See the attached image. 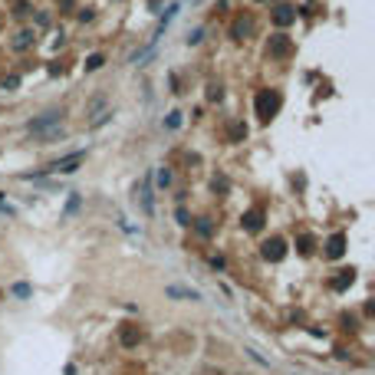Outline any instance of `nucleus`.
I'll return each instance as SVG.
<instances>
[{"mask_svg":"<svg viewBox=\"0 0 375 375\" xmlns=\"http://www.w3.org/2000/svg\"><path fill=\"white\" fill-rule=\"evenodd\" d=\"M60 118H62L60 109H50V112H43L36 122H30V132L40 135V138H56V135H60V128H56V125H60Z\"/></svg>","mask_w":375,"mask_h":375,"instance_id":"1","label":"nucleus"},{"mask_svg":"<svg viewBox=\"0 0 375 375\" xmlns=\"http://www.w3.org/2000/svg\"><path fill=\"white\" fill-rule=\"evenodd\" d=\"M280 92H274V89H264V92H257V116L264 118V122H270V118L276 116V109H280Z\"/></svg>","mask_w":375,"mask_h":375,"instance_id":"2","label":"nucleus"},{"mask_svg":"<svg viewBox=\"0 0 375 375\" xmlns=\"http://www.w3.org/2000/svg\"><path fill=\"white\" fill-rule=\"evenodd\" d=\"M82 152H72V155H66V158H60V162H53V164H46V172H60V174H70V172H76V164H82Z\"/></svg>","mask_w":375,"mask_h":375,"instance_id":"3","label":"nucleus"},{"mask_svg":"<svg viewBox=\"0 0 375 375\" xmlns=\"http://www.w3.org/2000/svg\"><path fill=\"white\" fill-rule=\"evenodd\" d=\"M260 254H264V260H283V254H286V244L280 240V237H270V240H264V247H260Z\"/></svg>","mask_w":375,"mask_h":375,"instance_id":"4","label":"nucleus"},{"mask_svg":"<svg viewBox=\"0 0 375 375\" xmlns=\"http://www.w3.org/2000/svg\"><path fill=\"white\" fill-rule=\"evenodd\" d=\"M290 50H293V43H290V36H283V33L270 36V43H266V53L270 56H290Z\"/></svg>","mask_w":375,"mask_h":375,"instance_id":"5","label":"nucleus"},{"mask_svg":"<svg viewBox=\"0 0 375 375\" xmlns=\"http://www.w3.org/2000/svg\"><path fill=\"white\" fill-rule=\"evenodd\" d=\"M254 33V16H237L234 26H230V36L234 40H247Z\"/></svg>","mask_w":375,"mask_h":375,"instance_id":"6","label":"nucleus"},{"mask_svg":"<svg viewBox=\"0 0 375 375\" xmlns=\"http://www.w3.org/2000/svg\"><path fill=\"white\" fill-rule=\"evenodd\" d=\"M118 339H122V346H125V349H135V346L142 342V329L128 322V326H122V332H118Z\"/></svg>","mask_w":375,"mask_h":375,"instance_id":"7","label":"nucleus"},{"mask_svg":"<svg viewBox=\"0 0 375 375\" xmlns=\"http://www.w3.org/2000/svg\"><path fill=\"white\" fill-rule=\"evenodd\" d=\"M342 250H346V234H332L326 240V257L336 260V257H342Z\"/></svg>","mask_w":375,"mask_h":375,"instance_id":"8","label":"nucleus"},{"mask_svg":"<svg viewBox=\"0 0 375 375\" xmlns=\"http://www.w3.org/2000/svg\"><path fill=\"white\" fill-rule=\"evenodd\" d=\"M135 198H138V204H142V211H145V214H152V211H155V201H152V188H148V178L142 181V191H138Z\"/></svg>","mask_w":375,"mask_h":375,"instance_id":"9","label":"nucleus"},{"mask_svg":"<svg viewBox=\"0 0 375 375\" xmlns=\"http://www.w3.org/2000/svg\"><path fill=\"white\" fill-rule=\"evenodd\" d=\"M244 227H247V230H260V227H264V211H260V208L247 211L244 214Z\"/></svg>","mask_w":375,"mask_h":375,"instance_id":"10","label":"nucleus"},{"mask_svg":"<svg viewBox=\"0 0 375 375\" xmlns=\"http://www.w3.org/2000/svg\"><path fill=\"white\" fill-rule=\"evenodd\" d=\"M274 20H276V24H280V26H286V24H293V20H296V10H293V7H286V4H283V7H276Z\"/></svg>","mask_w":375,"mask_h":375,"instance_id":"11","label":"nucleus"},{"mask_svg":"<svg viewBox=\"0 0 375 375\" xmlns=\"http://www.w3.org/2000/svg\"><path fill=\"white\" fill-rule=\"evenodd\" d=\"M352 280H356V276H352V270H342V274H339L336 280H332V290H346Z\"/></svg>","mask_w":375,"mask_h":375,"instance_id":"12","label":"nucleus"},{"mask_svg":"<svg viewBox=\"0 0 375 375\" xmlns=\"http://www.w3.org/2000/svg\"><path fill=\"white\" fill-rule=\"evenodd\" d=\"M30 43H33V33H30V30H24V33H20V36L14 40V46H16V50H26V46H30Z\"/></svg>","mask_w":375,"mask_h":375,"instance_id":"13","label":"nucleus"},{"mask_svg":"<svg viewBox=\"0 0 375 375\" xmlns=\"http://www.w3.org/2000/svg\"><path fill=\"white\" fill-rule=\"evenodd\" d=\"M300 254H312V237H300Z\"/></svg>","mask_w":375,"mask_h":375,"instance_id":"14","label":"nucleus"},{"mask_svg":"<svg viewBox=\"0 0 375 375\" xmlns=\"http://www.w3.org/2000/svg\"><path fill=\"white\" fill-rule=\"evenodd\" d=\"M102 62H106L102 56H89V60H86V70H99Z\"/></svg>","mask_w":375,"mask_h":375,"instance_id":"15","label":"nucleus"},{"mask_svg":"<svg viewBox=\"0 0 375 375\" xmlns=\"http://www.w3.org/2000/svg\"><path fill=\"white\" fill-rule=\"evenodd\" d=\"M208 99H220V86H214V82H211V86H208Z\"/></svg>","mask_w":375,"mask_h":375,"instance_id":"16","label":"nucleus"},{"mask_svg":"<svg viewBox=\"0 0 375 375\" xmlns=\"http://www.w3.org/2000/svg\"><path fill=\"white\" fill-rule=\"evenodd\" d=\"M198 230H201V234H204V237H211V224H208V218H204V220H201V224H198Z\"/></svg>","mask_w":375,"mask_h":375,"instance_id":"17","label":"nucleus"},{"mask_svg":"<svg viewBox=\"0 0 375 375\" xmlns=\"http://www.w3.org/2000/svg\"><path fill=\"white\" fill-rule=\"evenodd\" d=\"M168 181H172V174H168V172H164V168H162V172H158V184L164 188V184H168Z\"/></svg>","mask_w":375,"mask_h":375,"instance_id":"18","label":"nucleus"}]
</instances>
